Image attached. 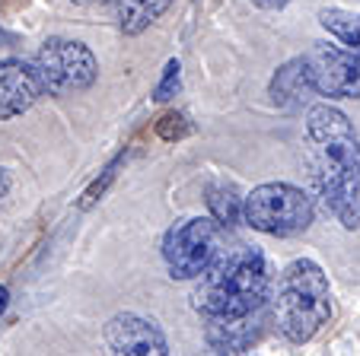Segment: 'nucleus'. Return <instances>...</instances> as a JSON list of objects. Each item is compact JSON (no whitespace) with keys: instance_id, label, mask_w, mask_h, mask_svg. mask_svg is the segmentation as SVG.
I'll list each match as a JSON object with an SVG mask.
<instances>
[{"instance_id":"obj_11","label":"nucleus","mask_w":360,"mask_h":356,"mask_svg":"<svg viewBox=\"0 0 360 356\" xmlns=\"http://www.w3.org/2000/svg\"><path fill=\"white\" fill-rule=\"evenodd\" d=\"M316 95L313 77H309V67H306V58H293L284 67L274 74L271 80V99L278 108L284 112H300L303 105H309V99Z\"/></svg>"},{"instance_id":"obj_8","label":"nucleus","mask_w":360,"mask_h":356,"mask_svg":"<svg viewBox=\"0 0 360 356\" xmlns=\"http://www.w3.org/2000/svg\"><path fill=\"white\" fill-rule=\"evenodd\" d=\"M105 347L115 356H166L169 353V343L166 334L160 331V324L153 318L134 315V312H124L115 315L105 324Z\"/></svg>"},{"instance_id":"obj_20","label":"nucleus","mask_w":360,"mask_h":356,"mask_svg":"<svg viewBox=\"0 0 360 356\" xmlns=\"http://www.w3.org/2000/svg\"><path fill=\"white\" fill-rule=\"evenodd\" d=\"M7 303H10V289L4 286V283H0V315L7 312Z\"/></svg>"},{"instance_id":"obj_6","label":"nucleus","mask_w":360,"mask_h":356,"mask_svg":"<svg viewBox=\"0 0 360 356\" xmlns=\"http://www.w3.org/2000/svg\"><path fill=\"white\" fill-rule=\"evenodd\" d=\"M220 251L217 223L207 216L179 220L163 239V261L172 280H195Z\"/></svg>"},{"instance_id":"obj_2","label":"nucleus","mask_w":360,"mask_h":356,"mask_svg":"<svg viewBox=\"0 0 360 356\" xmlns=\"http://www.w3.org/2000/svg\"><path fill=\"white\" fill-rule=\"evenodd\" d=\"M191 309L201 318H245L268 303L271 270L255 245H233L217 251L214 261L201 270Z\"/></svg>"},{"instance_id":"obj_22","label":"nucleus","mask_w":360,"mask_h":356,"mask_svg":"<svg viewBox=\"0 0 360 356\" xmlns=\"http://www.w3.org/2000/svg\"><path fill=\"white\" fill-rule=\"evenodd\" d=\"M0 41H10V39H7V35H4V29H0Z\"/></svg>"},{"instance_id":"obj_7","label":"nucleus","mask_w":360,"mask_h":356,"mask_svg":"<svg viewBox=\"0 0 360 356\" xmlns=\"http://www.w3.org/2000/svg\"><path fill=\"white\" fill-rule=\"evenodd\" d=\"M306 67H309V77H313V86L319 95H332V99L360 95V54L351 48L319 41L306 54Z\"/></svg>"},{"instance_id":"obj_10","label":"nucleus","mask_w":360,"mask_h":356,"mask_svg":"<svg viewBox=\"0 0 360 356\" xmlns=\"http://www.w3.org/2000/svg\"><path fill=\"white\" fill-rule=\"evenodd\" d=\"M259 315V312H255ZM255 315L245 318H204V341L211 353H245L259 341V322Z\"/></svg>"},{"instance_id":"obj_9","label":"nucleus","mask_w":360,"mask_h":356,"mask_svg":"<svg viewBox=\"0 0 360 356\" xmlns=\"http://www.w3.org/2000/svg\"><path fill=\"white\" fill-rule=\"evenodd\" d=\"M41 93L45 86L35 67L22 61H0V121L29 112Z\"/></svg>"},{"instance_id":"obj_19","label":"nucleus","mask_w":360,"mask_h":356,"mask_svg":"<svg viewBox=\"0 0 360 356\" xmlns=\"http://www.w3.org/2000/svg\"><path fill=\"white\" fill-rule=\"evenodd\" d=\"M7 191H10V175H7V169H0V201L7 197Z\"/></svg>"},{"instance_id":"obj_12","label":"nucleus","mask_w":360,"mask_h":356,"mask_svg":"<svg viewBox=\"0 0 360 356\" xmlns=\"http://www.w3.org/2000/svg\"><path fill=\"white\" fill-rule=\"evenodd\" d=\"M169 4L172 0H118V29L124 35H141L150 22H157L169 10Z\"/></svg>"},{"instance_id":"obj_16","label":"nucleus","mask_w":360,"mask_h":356,"mask_svg":"<svg viewBox=\"0 0 360 356\" xmlns=\"http://www.w3.org/2000/svg\"><path fill=\"white\" fill-rule=\"evenodd\" d=\"M179 86H182V64L179 61H169L163 70V80H160L157 93H153V99L157 102H169L172 95L179 93Z\"/></svg>"},{"instance_id":"obj_17","label":"nucleus","mask_w":360,"mask_h":356,"mask_svg":"<svg viewBox=\"0 0 360 356\" xmlns=\"http://www.w3.org/2000/svg\"><path fill=\"white\" fill-rule=\"evenodd\" d=\"M122 159H124V156H118V159H112V162H109V169L102 172V178H96V182L89 185V188H86V195H83V201H80V207H89V204H96L102 195H105V188H109V182H112V178H115V175H118V166H122Z\"/></svg>"},{"instance_id":"obj_13","label":"nucleus","mask_w":360,"mask_h":356,"mask_svg":"<svg viewBox=\"0 0 360 356\" xmlns=\"http://www.w3.org/2000/svg\"><path fill=\"white\" fill-rule=\"evenodd\" d=\"M319 22L328 35L341 41L345 48L360 54V13H351V10H322Z\"/></svg>"},{"instance_id":"obj_14","label":"nucleus","mask_w":360,"mask_h":356,"mask_svg":"<svg viewBox=\"0 0 360 356\" xmlns=\"http://www.w3.org/2000/svg\"><path fill=\"white\" fill-rule=\"evenodd\" d=\"M207 207L214 213V223H220V226H239L243 223V197L233 185H220V188L207 191Z\"/></svg>"},{"instance_id":"obj_1","label":"nucleus","mask_w":360,"mask_h":356,"mask_svg":"<svg viewBox=\"0 0 360 356\" xmlns=\"http://www.w3.org/2000/svg\"><path fill=\"white\" fill-rule=\"evenodd\" d=\"M313 169L326 213L345 229L360 226V143L347 114L335 105H313L306 114Z\"/></svg>"},{"instance_id":"obj_4","label":"nucleus","mask_w":360,"mask_h":356,"mask_svg":"<svg viewBox=\"0 0 360 356\" xmlns=\"http://www.w3.org/2000/svg\"><path fill=\"white\" fill-rule=\"evenodd\" d=\"M243 220L265 235H297L313 223V201L300 188L284 182H268L243 197Z\"/></svg>"},{"instance_id":"obj_18","label":"nucleus","mask_w":360,"mask_h":356,"mask_svg":"<svg viewBox=\"0 0 360 356\" xmlns=\"http://www.w3.org/2000/svg\"><path fill=\"white\" fill-rule=\"evenodd\" d=\"M255 7H262V10H281L287 4V0H252Z\"/></svg>"},{"instance_id":"obj_15","label":"nucleus","mask_w":360,"mask_h":356,"mask_svg":"<svg viewBox=\"0 0 360 356\" xmlns=\"http://www.w3.org/2000/svg\"><path fill=\"white\" fill-rule=\"evenodd\" d=\"M157 134H160V140H166V143L182 140V137L188 134V121H185V114H179V112L163 114V118L157 121Z\"/></svg>"},{"instance_id":"obj_3","label":"nucleus","mask_w":360,"mask_h":356,"mask_svg":"<svg viewBox=\"0 0 360 356\" xmlns=\"http://www.w3.org/2000/svg\"><path fill=\"white\" fill-rule=\"evenodd\" d=\"M332 315V286L326 270L309 258L284 268L274 299V322L290 343H309Z\"/></svg>"},{"instance_id":"obj_21","label":"nucleus","mask_w":360,"mask_h":356,"mask_svg":"<svg viewBox=\"0 0 360 356\" xmlns=\"http://www.w3.org/2000/svg\"><path fill=\"white\" fill-rule=\"evenodd\" d=\"M77 4H99V0H77Z\"/></svg>"},{"instance_id":"obj_5","label":"nucleus","mask_w":360,"mask_h":356,"mask_svg":"<svg viewBox=\"0 0 360 356\" xmlns=\"http://www.w3.org/2000/svg\"><path fill=\"white\" fill-rule=\"evenodd\" d=\"M35 70L41 77V86L58 95L89 89L96 83V77H99L96 54L83 41H74V39H48L39 48Z\"/></svg>"}]
</instances>
